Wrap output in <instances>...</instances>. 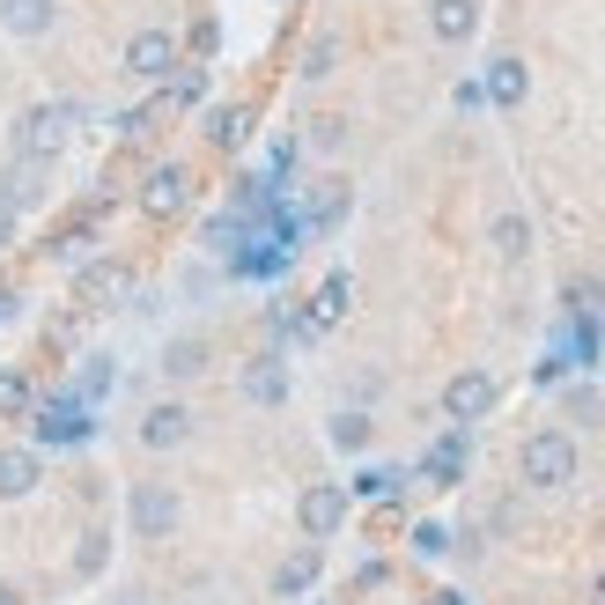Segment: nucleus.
I'll return each instance as SVG.
<instances>
[{
	"label": "nucleus",
	"mask_w": 605,
	"mask_h": 605,
	"mask_svg": "<svg viewBox=\"0 0 605 605\" xmlns=\"http://www.w3.org/2000/svg\"><path fill=\"white\" fill-rule=\"evenodd\" d=\"M67 126H74V104H37L15 119V163H52L67 148Z\"/></svg>",
	"instance_id": "f257e3e1"
},
{
	"label": "nucleus",
	"mask_w": 605,
	"mask_h": 605,
	"mask_svg": "<svg viewBox=\"0 0 605 605\" xmlns=\"http://www.w3.org/2000/svg\"><path fill=\"white\" fill-rule=\"evenodd\" d=\"M525 480L532 487H569L576 480V443L561 436V429H539V436L525 443Z\"/></svg>",
	"instance_id": "f03ea898"
},
{
	"label": "nucleus",
	"mask_w": 605,
	"mask_h": 605,
	"mask_svg": "<svg viewBox=\"0 0 605 605\" xmlns=\"http://www.w3.org/2000/svg\"><path fill=\"white\" fill-rule=\"evenodd\" d=\"M487 407H495V377H487V369H458V377L443 385V413H451V421H480Z\"/></svg>",
	"instance_id": "7ed1b4c3"
},
{
	"label": "nucleus",
	"mask_w": 605,
	"mask_h": 605,
	"mask_svg": "<svg viewBox=\"0 0 605 605\" xmlns=\"http://www.w3.org/2000/svg\"><path fill=\"white\" fill-rule=\"evenodd\" d=\"M133 532L141 539H170L177 532V495H170V487H133Z\"/></svg>",
	"instance_id": "20e7f679"
},
{
	"label": "nucleus",
	"mask_w": 605,
	"mask_h": 605,
	"mask_svg": "<svg viewBox=\"0 0 605 605\" xmlns=\"http://www.w3.org/2000/svg\"><path fill=\"white\" fill-rule=\"evenodd\" d=\"M177 67V45H170V30H141L133 45H126V74H141V82H163Z\"/></svg>",
	"instance_id": "39448f33"
},
{
	"label": "nucleus",
	"mask_w": 605,
	"mask_h": 605,
	"mask_svg": "<svg viewBox=\"0 0 605 605\" xmlns=\"http://www.w3.org/2000/svg\"><path fill=\"white\" fill-rule=\"evenodd\" d=\"M339 517H347V487H311L303 495V532L311 539H333Z\"/></svg>",
	"instance_id": "423d86ee"
},
{
	"label": "nucleus",
	"mask_w": 605,
	"mask_h": 605,
	"mask_svg": "<svg viewBox=\"0 0 605 605\" xmlns=\"http://www.w3.org/2000/svg\"><path fill=\"white\" fill-rule=\"evenodd\" d=\"M37 436H45V443H74V436H89V407H82V399H52V407L37 413Z\"/></svg>",
	"instance_id": "0eeeda50"
},
{
	"label": "nucleus",
	"mask_w": 605,
	"mask_h": 605,
	"mask_svg": "<svg viewBox=\"0 0 605 605\" xmlns=\"http://www.w3.org/2000/svg\"><path fill=\"white\" fill-rule=\"evenodd\" d=\"M185 436H193V413L185 407H148V421H141L148 451H170V443H185Z\"/></svg>",
	"instance_id": "6e6552de"
},
{
	"label": "nucleus",
	"mask_w": 605,
	"mask_h": 605,
	"mask_svg": "<svg viewBox=\"0 0 605 605\" xmlns=\"http://www.w3.org/2000/svg\"><path fill=\"white\" fill-rule=\"evenodd\" d=\"M429 23H436L443 45H458V37H473V23H480V0H436Z\"/></svg>",
	"instance_id": "1a4fd4ad"
},
{
	"label": "nucleus",
	"mask_w": 605,
	"mask_h": 605,
	"mask_svg": "<svg viewBox=\"0 0 605 605\" xmlns=\"http://www.w3.org/2000/svg\"><path fill=\"white\" fill-rule=\"evenodd\" d=\"M30 487H37V451H0V495L15 503Z\"/></svg>",
	"instance_id": "9d476101"
},
{
	"label": "nucleus",
	"mask_w": 605,
	"mask_h": 605,
	"mask_svg": "<svg viewBox=\"0 0 605 605\" xmlns=\"http://www.w3.org/2000/svg\"><path fill=\"white\" fill-rule=\"evenodd\" d=\"M311 583H317V547H303V554H289V561H281V576H273V591H281V598H303Z\"/></svg>",
	"instance_id": "9b49d317"
},
{
	"label": "nucleus",
	"mask_w": 605,
	"mask_h": 605,
	"mask_svg": "<svg viewBox=\"0 0 605 605\" xmlns=\"http://www.w3.org/2000/svg\"><path fill=\"white\" fill-rule=\"evenodd\" d=\"M487 104H525V67H517V60H495V67H487Z\"/></svg>",
	"instance_id": "f8f14e48"
},
{
	"label": "nucleus",
	"mask_w": 605,
	"mask_h": 605,
	"mask_svg": "<svg viewBox=\"0 0 605 605\" xmlns=\"http://www.w3.org/2000/svg\"><path fill=\"white\" fill-rule=\"evenodd\" d=\"M185 207V170H155L148 177V215H177Z\"/></svg>",
	"instance_id": "ddd939ff"
},
{
	"label": "nucleus",
	"mask_w": 605,
	"mask_h": 605,
	"mask_svg": "<svg viewBox=\"0 0 605 605\" xmlns=\"http://www.w3.org/2000/svg\"><path fill=\"white\" fill-rule=\"evenodd\" d=\"M244 391H251V399H259V407H273V399H289V377H281V363H251V377H244Z\"/></svg>",
	"instance_id": "4468645a"
},
{
	"label": "nucleus",
	"mask_w": 605,
	"mask_h": 605,
	"mask_svg": "<svg viewBox=\"0 0 605 605\" xmlns=\"http://www.w3.org/2000/svg\"><path fill=\"white\" fill-rule=\"evenodd\" d=\"M45 23H52V0H8V30L15 37H37Z\"/></svg>",
	"instance_id": "2eb2a0df"
},
{
	"label": "nucleus",
	"mask_w": 605,
	"mask_h": 605,
	"mask_svg": "<svg viewBox=\"0 0 605 605\" xmlns=\"http://www.w3.org/2000/svg\"><path fill=\"white\" fill-rule=\"evenodd\" d=\"M126 289V267H89L82 273V303H111Z\"/></svg>",
	"instance_id": "dca6fc26"
},
{
	"label": "nucleus",
	"mask_w": 605,
	"mask_h": 605,
	"mask_svg": "<svg viewBox=\"0 0 605 605\" xmlns=\"http://www.w3.org/2000/svg\"><path fill=\"white\" fill-rule=\"evenodd\" d=\"M163 369L170 377H199V369H207V347H199V339H177V347L163 355Z\"/></svg>",
	"instance_id": "f3484780"
},
{
	"label": "nucleus",
	"mask_w": 605,
	"mask_h": 605,
	"mask_svg": "<svg viewBox=\"0 0 605 605\" xmlns=\"http://www.w3.org/2000/svg\"><path fill=\"white\" fill-rule=\"evenodd\" d=\"M429 473H436V480L451 487V480L465 473V443H458V436H451V443H436V451H429Z\"/></svg>",
	"instance_id": "a211bd4d"
},
{
	"label": "nucleus",
	"mask_w": 605,
	"mask_h": 605,
	"mask_svg": "<svg viewBox=\"0 0 605 605\" xmlns=\"http://www.w3.org/2000/svg\"><path fill=\"white\" fill-rule=\"evenodd\" d=\"M495 244H503V259H525V251H532V229H525L517 215H503L495 222Z\"/></svg>",
	"instance_id": "6ab92c4d"
},
{
	"label": "nucleus",
	"mask_w": 605,
	"mask_h": 605,
	"mask_svg": "<svg viewBox=\"0 0 605 605\" xmlns=\"http://www.w3.org/2000/svg\"><path fill=\"white\" fill-rule=\"evenodd\" d=\"M339 303H347V281H325V289H317V303H311V325H333Z\"/></svg>",
	"instance_id": "aec40b11"
},
{
	"label": "nucleus",
	"mask_w": 605,
	"mask_h": 605,
	"mask_svg": "<svg viewBox=\"0 0 605 605\" xmlns=\"http://www.w3.org/2000/svg\"><path fill=\"white\" fill-rule=\"evenodd\" d=\"M333 443H339V451H363V443H369V421H363V413H339V421H333Z\"/></svg>",
	"instance_id": "412c9836"
},
{
	"label": "nucleus",
	"mask_w": 605,
	"mask_h": 605,
	"mask_svg": "<svg viewBox=\"0 0 605 605\" xmlns=\"http://www.w3.org/2000/svg\"><path fill=\"white\" fill-rule=\"evenodd\" d=\"M391 487H399V473H385V465H369L363 480H355V495H369V503H385Z\"/></svg>",
	"instance_id": "4be33fe9"
},
{
	"label": "nucleus",
	"mask_w": 605,
	"mask_h": 605,
	"mask_svg": "<svg viewBox=\"0 0 605 605\" xmlns=\"http://www.w3.org/2000/svg\"><path fill=\"white\" fill-rule=\"evenodd\" d=\"M104 391H111V363H89V369H82V391H74V399H104Z\"/></svg>",
	"instance_id": "5701e85b"
},
{
	"label": "nucleus",
	"mask_w": 605,
	"mask_h": 605,
	"mask_svg": "<svg viewBox=\"0 0 605 605\" xmlns=\"http://www.w3.org/2000/svg\"><path fill=\"white\" fill-rule=\"evenodd\" d=\"M244 126H251L244 111H222V119H215V148H237V141H244Z\"/></svg>",
	"instance_id": "b1692460"
},
{
	"label": "nucleus",
	"mask_w": 605,
	"mask_h": 605,
	"mask_svg": "<svg viewBox=\"0 0 605 605\" xmlns=\"http://www.w3.org/2000/svg\"><path fill=\"white\" fill-rule=\"evenodd\" d=\"M413 547H421V554H443V547H451V532H443V525H421V532H413Z\"/></svg>",
	"instance_id": "393cba45"
},
{
	"label": "nucleus",
	"mask_w": 605,
	"mask_h": 605,
	"mask_svg": "<svg viewBox=\"0 0 605 605\" xmlns=\"http://www.w3.org/2000/svg\"><path fill=\"white\" fill-rule=\"evenodd\" d=\"M170 104H199V74H177L170 82Z\"/></svg>",
	"instance_id": "a878e982"
},
{
	"label": "nucleus",
	"mask_w": 605,
	"mask_h": 605,
	"mask_svg": "<svg viewBox=\"0 0 605 605\" xmlns=\"http://www.w3.org/2000/svg\"><path fill=\"white\" fill-rule=\"evenodd\" d=\"M8 407H23V377H15V369L0 377V413H8Z\"/></svg>",
	"instance_id": "bb28decb"
},
{
	"label": "nucleus",
	"mask_w": 605,
	"mask_h": 605,
	"mask_svg": "<svg viewBox=\"0 0 605 605\" xmlns=\"http://www.w3.org/2000/svg\"><path fill=\"white\" fill-rule=\"evenodd\" d=\"M15 237V207H8V199H0V244Z\"/></svg>",
	"instance_id": "cd10ccee"
},
{
	"label": "nucleus",
	"mask_w": 605,
	"mask_h": 605,
	"mask_svg": "<svg viewBox=\"0 0 605 605\" xmlns=\"http://www.w3.org/2000/svg\"><path fill=\"white\" fill-rule=\"evenodd\" d=\"M598 605H605V583H598Z\"/></svg>",
	"instance_id": "c85d7f7f"
}]
</instances>
